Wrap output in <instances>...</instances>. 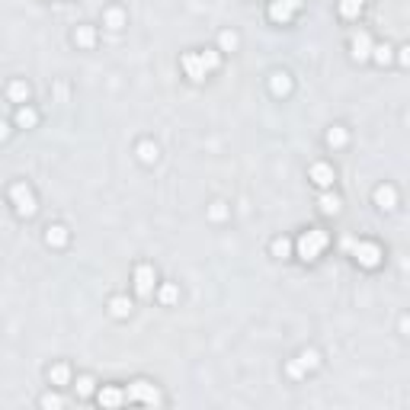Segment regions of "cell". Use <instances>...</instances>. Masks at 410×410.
Instances as JSON below:
<instances>
[{
	"mask_svg": "<svg viewBox=\"0 0 410 410\" xmlns=\"http://www.w3.org/2000/svg\"><path fill=\"white\" fill-rule=\"evenodd\" d=\"M42 407H61V397H55V394H45V397H42Z\"/></svg>",
	"mask_w": 410,
	"mask_h": 410,
	"instance_id": "31",
	"label": "cell"
},
{
	"mask_svg": "<svg viewBox=\"0 0 410 410\" xmlns=\"http://www.w3.org/2000/svg\"><path fill=\"white\" fill-rule=\"evenodd\" d=\"M48 378H52L55 384H67L71 369H67V366H55V369H48Z\"/></svg>",
	"mask_w": 410,
	"mask_h": 410,
	"instance_id": "17",
	"label": "cell"
},
{
	"mask_svg": "<svg viewBox=\"0 0 410 410\" xmlns=\"http://www.w3.org/2000/svg\"><path fill=\"white\" fill-rule=\"evenodd\" d=\"M199 58H202V64H205V71H215V67H218V64H221V58H218V55H215V52H202Z\"/></svg>",
	"mask_w": 410,
	"mask_h": 410,
	"instance_id": "22",
	"label": "cell"
},
{
	"mask_svg": "<svg viewBox=\"0 0 410 410\" xmlns=\"http://www.w3.org/2000/svg\"><path fill=\"white\" fill-rule=\"evenodd\" d=\"M362 4H366V0H340V16H346V19L359 16V10H362Z\"/></svg>",
	"mask_w": 410,
	"mask_h": 410,
	"instance_id": "12",
	"label": "cell"
},
{
	"mask_svg": "<svg viewBox=\"0 0 410 410\" xmlns=\"http://www.w3.org/2000/svg\"><path fill=\"white\" fill-rule=\"evenodd\" d=\"M327 231H321V227H311V231H305L298 237V257L305 260V263H311V260H317L321 257V250L327 247Z\"/></svg>",
	"mask_w": 410,
	"mask_h": 410,
	"instance_id": "1",
	"label": "cell"
},
{
	"mask_svg": "<svg viewBox=\"0 0 410 410\" xmlns=\"http://www.w3.org/2000/svg\"><path fill=\"white\" fill-rule=\"evenodd\" d=\"M10 196H13L19 215H32V212H35V199H32V192H29L26 183H16L13 189H10Z\"/></svg>",
	"mask_w": 410,
	"mask_h": 410,
	"instance_id": "3",
	"label": "cell"
},
{
	"mask_svg": "<svg viewBox=\"0 0 410 410\" xmlns=\"http://www.w3.org/2000/svg\"><path fill=\"white\" fill-rule=\"evenodd\" d=\"M353 55L359 58V61H366V58L372 55V39H369L366 32H356L353 35Z\"/></svg>",
	"mask_w": 410,
	"mask_h": 410,
	"instance_id": "8",
	"label": "cell"
},
{
	"mask_svg": "<svg viewBox=\"0 0 410 410\" xmlns=\"http://www.w3.org/2000/svg\"><path fill=\"white\" fill-rule=\"evenodd\" d=\"M74 42H77V45H83V48H90V45H93V29H90V26H77Z\"/></svg>",
	"mask_w": 410,
	"mask_h": 410,
	"instance_id": "18",
	"label": "cell"
},
{
	"mask_svg": "<svg viewBox=\"0 0 410 410\" xmlns=\"http://www.w3.org/2000/svg\"><path fill=\"white\" fill-rule=\"evenodd\" d=\"M327 141L333 144V148H343V144H346V131H343V128H330Z\"/></svg>",
	"mask_w": 410,
	"mask_h": 410,
	"instance_id": "25",
	"label": "cell"
},
{
	"mask_svg": "<svg viewBox=\"0 0 410 410\" xmlns=\"http://www.w3.org/2000/svg\"><path fill=\"white\" fill-rule=\"evenodd\" d=\"M135 288H138V295H144V298L154 292V269L151 266H138L135 269Z\"/></svg>",
	"mask_w": 410,
	"mask_h": 410,
	"instance_id": "5",
	"label": "cell"
},
{
	"mask_svg": "<svg viewBox=\"0 0 410 410\" xmlns=\"http://www.w3.org/2000/svg\"><path fill=\"white\" fill-rule=\"evenodd\" d=\"M4 138H7V125H4V122H0V141H4Z\"/></svg>",
	"mask_w": 410,
	"mask_h": 410,
	"instance_id": "35",
	"label": "cell"
},
{
	"mask_svg": "<svg viewBox=\"0 0 410 410\" xmlns=\"http://www.w3.org/2000/svg\"><path fill=\"white\" fill-rule=\"evenodd\" d=\"M45 240H48V244H52V247H64V244H67V231H64L61 224H55V227H48Z\"/></svg>",
	"mask_w": 410,
	"mask_h": 410,
	"instance_id": "11",
	"label": "cell"
},
{
	"mask_svg": "<svg viewBox=\"0 0 410 410\" xmlns=\"http://www.w3.org/2000/svg\"><path fill=\"white\" fill-rule=\"evenodd\" d=\"M372 52H375V61L378 64H388L391 61V48L388 45H378V48H372Z\"/></svg>",
	"mask_w": 410,
	"mask_h": 410,
	"instance_id": "26",
	"label": "cell"
},
{
	"mask_svg": "<svg viewBox=\"0 0 410 410\" xmlns=\"http://www.w3.org/2000/svg\"><path fill=\"white\" fill-rule=\"evenodd\" d=\"M321 212L324 215H336L340 212V199L336 196H321Z\"/></svg>",
	"mask_w": 410,
	"mask_h": 410,
	"instance_id": "19",
	"label": "cell"
},
{
	"mask_svg": "<svg viewBox=\"0 0 410 410\" xmlns=\"http://www.w3.org/2000/svg\"><path fill=\"white\" fill-rule=\"evenodd\" d=\"M10 100H13V103H26L29 100V87L22 80H13V83H10Z\"/></svg>",
	"mask_w": 410,
	"mask_h": 410,
	"instance_id": "14",
	"label": "cell"
},
{
	"mask_svg": "<svg viewBox=\"0 0 410 410\" xmlns=\"http://www.w3.org/2000/svg\"><path fill=\"white\" fill-rule=\"evenodd\" d=\"M221 48H224V52H234V48H237V35L234 32H221Z\"/></svg>",
	"mask_w": 410,
	"mask_h": 410,
	"instance_id": "27",
	"label": "cell"
},
{
	"mask_svg": "<svg viewBox=\"0 0 410 410\" xmlns=\"http://www.w3.org/2000/svg\"><path fill=\"white\" fill-rule=\"evenodd\" d=\"M375 202L381 205V209H394V189L391 186H378L375 189Z\"/></svg>",
	"mask_w": 410,
	"mask_h": 410,
	"instance_id": "13",
	"label": "cell"
},
{
	"mask_svg": "<svg viewBox=\"0 0 410 410\" xmlns=\"http://www.w3.org/2000/svg\"><path fill=\"white\" fill-rule=\"evenodd\" d=\"M311 179H314L317 186H333V167H327V164H314L311 167Z\"/></svg>",
	"mask_w": 410,
	"mask_h": 410,
	"instance_id": "7",
	"label": "cell"
},
{
	"mask_svg": "<svg viewBox=\"0 0 410 410\" xmlns=\"http://www.w3.org/2000/svg\"><path fill=\"white\" fill-rule=\"evenodd\" d=\"M346 247L353 250V257H356V263H359V266H366V269H375L378 263H381V250H378L375 244H366V240L353 244V240H349Z\"/></svg>",
	"mask_w": 410,
	"mask_h": 410,
	"instance_id": "2",
	"label": "cell"
},
{
	"mask_svg": "<svg viewBox=\"0 0 410 410\" xmlns=\"http://www.w3.org/2000/svg\"><path fill=\"white\" fill-rule=\"evenodd\" d=\"M77 391H80V394H90V391H93V381H90L87 375H83V378L77 381Z\"/></svg>",
	"mask_w": 410,
	"mask_h": 410,
	"instance_id": "30",
	"label": "cell"
},
{
	"mask_svg": "<svg viewBox=\"0 0 410 410\" xmlns=\"http://www.w3.org/2000/svg\"><path fill=\"white\" fill-rule=\"evenodd\" d=\"M183 67H186V74H189V80H202L209 71H205V64H202V58L196 55V52H189V55H183Z\"/></svg>",
	"mask_w": 410,
	"mask_h": 410,
	"instance_id": "6",
	"label": "cell"
},
{
	"mask_svg": "<svg viewBox=\"0 0 410 410\" xmlns=\"http://www.w3.org/2000/svg\"><path fill=\"white\" fill-rule=\"evenodd\" d=\"M301 372H305V369H301V362H292V366H288V375H295V378H298Z\"/></svg>",
	"mask_w": 410,
	"mask_h": 410,
	"instance_id": "33",
	"label": "cell"
},
{
	"mask_svg": "<svg viewBox=\"0 0 410 410\" xmlns=\"http://www.w3.org/2000/svg\"><path fill=\"white\" fill-rule=\"evenodd\" d=\"M122 401H125V394L119 388H103L100 391V404H106V407H119Z\"/></svg>",
	"mask_w": 410,
	"mask_h": 410,
	"instance_id": "10",
	"label": "cell"
},
{
	"mask_svg": "<svg viewBox=\"0 0 410 410\" xmlns=\"http://www.w3.org/2000/svg\"><path fill=\"white\" fill-rule=\"evenodd\" d=\"M285 4L292 7V10H298V7H301V0H285Z\"/></svg>",
	"mask_w": 410,
	"mask_h": 410,
	"instance_id": "34",
	"label": "cell"
},
{
	"mask_svg": "<svg viewBox=\"0 0 410 410\" xmlns=\"http://www.w3.org/2000/svg\"><path fill=\"white\" fill-rule=\"evenodd\" d=\"M161 301H164V305L176 301V285H164V288H161Z\"/></svg>",
	"mask_w": 410,
	"mask_h": 410,
	"instance_id": "28",
	"label": "cell"
},
{
	"mask_svg": "<svg viewBox=\"0 0 410 410\" xmlns=\"http://www.w3.org/2000/svg\"><path fill=\"white\" fill-rule=\"evenodd\" d=\"M292 90V83H288V74H272V93H288Z\"/></svg>",
	"mask_w": 410,
	"mask_h": 410,
	"instance_id": "20",
	"label": "cell"
},
{
	"mask_svg": "<svg viewBox=\"0 0 410 410\" xmlns=\"http://www.w3.org/2000/svg\"><path fill=\"white\" fill-rule=\"evenodd\" d=\"M272 253H276V257H285V253H288V240H285V237L276 240V244H272Z\"/></svg>",
	"mask_w": 410,
	"mask_h": 410,
	"instance_id": "29",
	"label": "cell"
},
{
	"mask_svg": "<svg viewBox=\"0 0 410 410\" xmlns=\"http://www.w3.org/2000/svg\"><path fill=\"white\" fill-rule=\"evenodd\" d=\"M269 19H276V22H288V19H292V7H288L285 0H276V4L269 7Z\"/></svg>",
	"mask_w": 410,
	"mask_h": 410,
	"instance_id": "9",
	"label": "cell"
},
{
	"mask_svg": "<svg viewBox=\"0 0 410 410\" xmlns=\"http://www.w3.org/2000/svg\"><path fill=\"white\" fill-rule=\"evenodd\" d=\"M128 311H131V305H128L125 298H112V314H116V317H125Z\"/></svg>",
	"mask_w": 410,
	"mask_h": 410,
	"instance_id": "23",
	"label": "cell"
},
{
	"mask_svg": "<svg viewBox=\"0 0 410 410\" xmlns=\"http://www.w3.org/2000/svg\"><path fill=\"white\" fill-rule=\"evenodd\" d=\"M106 26H109V29H122L125 26V13H122V10H106Z\"/></svg>",
	"mask_w": 410,
	"mask_h": 410,
	"instance_id": "16",
	"label": "cell"
},
{
	"mask_svg": "<svg viewBox=\"0 0 410 410\" xmlns=\"http://www.w3.org/2000/svg\"><path fill=\"white\" fill-rule=\"evenodd\" d=\"M128 401H144V404H157L161 401V394L154 384L148 381H135V384H128Z\"/></svg>",
	"mask_w": 410,
	"mask_h": 410,
	"instance_id": "4",
	"label": "cell"
},
{
	"mask_svg": "<svg viewBox=\"0 0 410 410\" xmlns=\"http://www.w3.org/2000/svg\"><path fill=\"white\" fill-rule=\"evenodd\" d=\"M35 122H39V116H35V109H26V106H22V109L16 112V125H22V128H32Z\"/></svg>",
	"mask_w": 410,
	"mask_h": 410,
	"instance_id": "15",
	"label": "cell"
},
{
	"mask_svg": "<svg viewBox=\"0 0 410 410\" xmlns=\"http://www.w3.org/2000/svg\"><path fill=\"white\" fill-rule=\"evenodd\" d=\"M212 218H215V221H221V218H224V205H221V202H215V209H212Z\"/></svg>",
	"mask_w": 410,
	"mask_h": 410,
	"instance_id": "32",
	"label": "cell"
},
{
	"mask_svg": "<svg viewBox=\"0 0 410 410\" xmlns=\"http://www.w3.org/2000/svg\"><path fill=\"white\" fill-rule=\"evenodd\" d=\"M138 154H141V161H154V157H157V148H154V144L151 141H141V148H138Z\"/></svg>",
	"mask_w": 410,
	"mask_h": 410,
	"instance_id": "21",
	"label": "cell"
},
{
	"mask_svg": "<svg viewBox=\"0 0 410 410\" xmlns=\"http://www.w3.org/2000/svg\"><path fill=\"white\" fill-rule=\"evenodd\" d=\"M298 362H301V369H314L317 366V353H314V349H305Z\"/></svg>",
	"mask_w": 410,
	"mask_h": 410,
	"instance_id": "24",
	"label": "cell"
}]
</instances>
